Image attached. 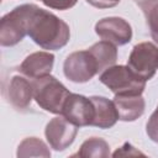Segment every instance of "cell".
Masks as SVG:
<instances>
[{
    "label": "cell",
    "instance_id": "cell-1",
    "mask_svg": "<svg viewBox=\"0 0 158 158\" xmlns=\"http://www.w3.org/2000/svg\"><path fill=\"white\" fill-rule=\"evenodd\" d=\"M27 35L43 49L56 51L69 42L70 30L54 14L31 4L27 19Z\"/></svg>",
    "mask_w": 158,
    "mask_h": 158
},
{
    "label": "cell",
    "instance_id": "cell-2",
    "mask_svg": "<svg viewBox=\"0 0 158 158\" xmlns=\"http://www.w3.org/2000/svg\"><path fill=\"white\" fill-rule=\"evenodd\" d=\"M99 80L115 95H141L146 88V80L127 65L109 67L100 74Z\"/></svg>",
    "mask_w": 158,
    "mask_h": 158
},
{
    "label": "cell",
    "instance_id": "cell-3",
    "mask_svg": "<svg viewBox=\"0 0 158 158\" xmlns=\"http://www.w3.org/2000/svg\"><path fill=\"white\" fill-rule=\"evenodd\" d=\"M33 99L46 111L52 114H62L63 104L70 94L68 89L54 77L46 75L33 79Z\"/></svg>",
    "mask_w": 158,
    "mask_h": 158
},
{
    "label": "cell",
    "instance_id": "cell-4",
    "mask_svg": "<svg viewBox=\"0 0 158 158\" xmlns=\"http://www.w3.org/2000/svg\"><path fill=\"white\" fill-rule=\"evenodd\" d=\"M31 4L16 6L0 21V44L11 47L17 44L27 35V19Z\"/></svg>",
    "mask_w": 158,
    "mask_h": 158
},
{
    "label": "cell",
    "instance_id": "cell-5",
    "mask_svg": "<svg viewBox=\"0 0 158 158\" xmlns=\"http://www.w3.org/2000/svg\"><path fill=\"white\" fill-rule=\"evenodd\" d=\"M127 67L146 81L153 78L158 69V47L152 42H142L133 47Z\"/></svg>",
    "mask_w": 158,
    "mask_h": 158
},
{
    "label": "cell",
    "instance_id": "cell-6",
    "mask_svg": "<svg viewBox=\"0 0 158 158\" xmlns=\"http://www.w3.org/2000/svg\"><path fill=\"white\" fill-rule=\"evenodd\" d=\"M63 72L70 81L85 83L99 73V67L96 59L89 52V49L77 51L65 58Z\"/></svg>",
    "mask_w": 158,
    "mask_h": 158
},
{
    "label": "cell",
    "instance_id": "cell-7",
    "mask_svg": "<svg viewBox=\"0 0 158 158\" xmlns=\"http://www.w3.org/2000/svg\"><path fill=\"white\" fill-rule=\"evenodd\" d=\"M94 104L90 98L79 95V94H69L65 99L62 109V114L69 122L78 127L91 126L94 120Z\"/></svg>",
    "mask_w": 158,
    "mask_h": 158
},
{
    "label": "cell",
    "instance_id": "cell-8",
    "mask_svg": "<svg viewBox=\"0 0 158 158\" xmlns=\"http://www.w3.org/2000/svg\"><path fill=\"white\" fill-rule=\"evenodd\" d=\"M78 126L69 122L63 115L52 118L44 130L46 138L54 151H64L75 139Z\"/></svg>",
    "mask_w": 158,
    "mask_h": 158
},
{
    "label": "cell",
    "instance_id": "cell-9",
    "mask_svg": "<svg viewBox=\"0 0 158 158\" xmlns=\"http://www.w3.org/2000/svg\"><path fill=\"white\" fill-rule=\"evenodd\" d=\"M96 35L115 46H123L132 38L131 25L121 17H105L95 25Z\"/></svg>",
    "mask_w": 158,
    "mask_h": 158
},
{
    "label": "cell",
    "instance_id": "cell-10",
    "mask_svg": "<svg viewBox=\"0 0 158 158\" xmlns=\"http://www.w3.org/2000/svg\"><path fill=\"white\" fill-rule=\"evenodd\" d=\"M54 56L49 52H35L27 56L20 65V72L31 79L42 78L51 74Z\"/></svg>",
    "mask_w": 158,
    "mask_h": 158
},
{
    "label": "cell",
    "instance_id": "cell-11",
    "mask_svg": "<svg viewBox=\"0 0 158 158\" xmlns=\"http://www.w3.org/2000/svg\"><path fill=\"white\" fill-rule=\"evenodd\" d=\"M9 101L16 110H25L30 106L33 98L32 81H28L23 77L15 75L9 84Z\"/></svg>",
    "mask_w": 158,
    "mask_h": 158
},
{
    "label": "cell",
    "instance_id": "cell-12",
    "mask_svg": "<svg viewBox=\"0 0 158 158\" xmlns=\"http://www.w3.org/2000/svg\"><path fill=\"white\" fill-rule=\"evenodd\" d=\"M114 104L116 106L118 120L135 121L144 112V99L141 95H115Z\"/></svg>",
    "mask_w": 158,
    "mask_h": 158
},
{
    "label": "cell",
    "instance_id": "cell-13",
    "mask_svg": "<svg viewBox=\"0 0 158 158\" xmlns=\"http://www.w3.org/2000/svg\"><path fill=\"white\" fill-rule=\"evenodd\" d=\"M94 104V120L91 126L99 128H110L118 120V114L114 101L104 98V96H91L90 98Z\"/></svg>",
    "mask_w": 158,
    "mask_h": 158
},
{
    "label": "cell",
    "instance_id": "cell-14",
    "mask_svg": "<svg viewBox=\"0 0 158 158\" xmlns=\"http://www.w3.org/2000/svg\"><path fill=\"white\" fill-rule=\"evenodd\" d=\"M89 52L96 59V63L99 67V73L107 69L109 67L115 65V63H116V59H117L116 46L107 41H100V42L93 44L89 48Z\"/></svg>",
    "mask_w": 158,
    "mask_h": 158
},
{
    "label": "cell",
    "instance_id": "cell-15",
    "mask_svg": "<svg viewBox=\"0 0 158 158\" xmlns=\"http://www.w3.org/2000/svg\"><path fill=\"white\" fill-rule=\"evenodd\" d=\"M110 156V147L107 142L99 137H91L83 142L79 151L73 157L80 158H106Z\"/></svg>",
    "mask_w": 158,
    "mask_h": 158
},
{
    "label": "cell",
    "instance_id": "cell-16",
    "mask_svg": "<svg viewBox=\"0 0 158 158\" xmlns=\"http://www.w3.org/2000/svg\"><path fill=\"white\" fill-rule=\"evenodd\" d=\"M17 157L25 158V157H51V152L46 143L41 141L37 137H28L25 138L17 148Z\"/></svg>",
    "mask_w": 158,
    "mask_h": 158
},
{
    "label": "cell",
    "instance_id": "cell-17",
    "mask_svg": "<svg viewBox=\"0 0 158 158\" xmlns=\"http://www.w3.org/2000/svg\"><path fill=\"white\" fill-rule=\"evenodd\" d=\"M137 5L144 14L151 36L158 42V0H137Z\"/></svg>",
    "mask_w": 158,
    "mask_h": 158
},
{
    "label": "cell",
    "instance_id": "cell-18",
    "mask_svg": "<svg viewBox=\"0 0 158 158\" xmlns=\"http://www.w3.org/2000/svg\"><path fill=\"white\" fill-rule=\"evenodd\" d=\"M146 131H147L148 137L153 142L158 143V106H157L156 111L151 115V117L147 122V126H146Z\"/></svg>",
    "mask_w": 158,
    "mask_h": 158
},
{
    "label": "cell",
    "instance_id": "cell-19",
    "mask_svg": "<svg viewBox=\"0 0 158 158\" xmlns=\"http://www.w3.org/2000/svg\"><path fill=\"white\" fill-rule=\"evenodd\" d=\"M42 1L46 6L56 10H68L73 7L78 0H40Z\"/></svg>",
    "mask_w": 158,
    "mask_h": 158
},
{
    "label": "cell",
    "instance_id": "cell-20",
    "mask_svg": "<svg viewBox=\"0 0 158 158\" xmlns=\"http://www.w3.org/2000/svg\"><path fill=\"white\" fill-rule=\"evenodd\" d=\"M114 157H131V156H144L143 153H141L139 151H137L133 146H131L130 143H125L121 148H118L114 154Z\"/></svg>",
    "mask_w": 158,
    "mask_h": 158
},
{
    "label": "cell",
    "instance_id": "cell-21",
    "mask_svg": "<svg viewBox=\"0 0 158 158\" xmlns=\"http://www.w3.org/2000/svg\"><path fill=\"white\" fill-rule=\"evenodd\" d=\"M86 2L98 9H109L116 6L120 2V0H86Z\"/></svg>",
    "mask_w": 158,
    "mask_h": 158
}]
</instances>
